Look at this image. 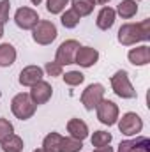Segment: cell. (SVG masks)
I'll list each match as a JSON object with an SVG mask.
<instances>
[{"instance_id":"6da1fadb","label":"cell","mask_w":150,"mask_h":152,"mask_svg":"<svg viewBox=\"0 0 150 152\" xmlns=\"http://www.w3.org/2000/svg\"><path fill=\"white\" fill-rule=\"evenodd\" d=\"M117 39L124 46H134L138 42L150 41V20H143L140 23H124L118 28Z\"/></svg>"},{"instance_id":"7a4b0ae2","label":"cell","mask_w":150,"mask_h":152,"mask_svg":"<svg viewBox=\"0 0 150 152\" xmlns=\"http://www.w3.org/2000/svg\"><path fill=\"white\" fill-rule=\"evenodd\" d=\"M36 110H37V104L30 99V96L27 92L16 94L12 97V101H11V112H12V115L16 118H20V120L32 118L34 113H36Z\"/></svg>"},{"instance_id":"3957f363","label":"cell","mask_w":150,"mask_h":152,"mask_svg":"<svg viewBox=\"0 0 150 152\" xmlns=\"http://www.w3.org/2000/svg\"><path fill=\"white\" fill-rule=\"evenodd\" d=\"M110 83H111L113 92H115L118 97H122V99H134V97H136V90H134V87H133V83H131V80H129L127 71L118 69V71L110 78Z\"/></svg>"},{"instance_id":"277c9868","label":"cell","mask_w":150,"mask_h":152,"mask_svg":"<svg viewBox=\"0 0 150 152\" xmlns=\"http://www.w3.org/2000/svg\"><path fill=\"white\" fill-rule=\"evenodd\" d=\"M58 36V30H57V25L53 21H48V20H39L37 25L32 28V39L34 42H37L41 46H48L51 44Z\"/></svg>"},{"instance_id":"5b68a950","label":"cell","mask_w":150,"mask_h":152,"mask_svg":"<svg viewBox=\"0 0 150 152\" xmlns=\"http://www.w3.org/2000/svg\"><path fill=\"white\" fill-rule=\"evenodd\" d=\"M104 85L103 83H90L83 92H81V104L85 106V110L94 112L97 108V104L104 99Z\"/></svg>"},{"instance_id":"8992f818","label":"cell","mask_w":150,"mask_h":152,"mask_svg":"<svg viewBox=\"0 0 150 152\" xmlns=\"http://www.w3.org/2000/svg\"><path fill=\"white\" fill-rule=\"evenodd\" d=\"M118 124V129L122 134L125 136H138L143 129V118L134 112H127V113L122 115V118L117 120Z\"/></svg>"},{"instance_id":"52a82bcc","label":"cell","mask_w":150,"mask_h":152,"mask_svg":"<svg viewBox=\"0 0 150 152\" xmlns=\"http://www.w3.org/2000/svg\"><path fill=\"white\" fill-rule=\"evenodd\" d=\"M95 113H97L99 122L104 124V126H108V127L115 126L117 120L120 118V110H118V106H117L113 101H110V99H103V101L97 104Z\"/></svg>"},{"instance_id":"ba28073f","label":"cell","mask_w":150,"mask_h":152,"mask_svg":"<svg viewBox=\"0 0 150 152\" xmlns=\"http://www.w3.org/2000/svg\"><path fill=\"white\" fill-rule=\"evenodd\" d=\"M81 44L76 41V39H66L58 48H57V53H55V62H58L60 66H71L74 64L76 58V51Z\"/></svg>"},{"instance_id":"9c48e42d","label":"cell","mask_w":150,"mask_h":152,"mask_svg":"<svg viewBox=\"0 0 150 152\" xmlns=\"http://www.w3.org/2000/svg\"><path fill=\"white\" fill-rule=\"evenodd\" d=\"M39 21V14L36 9L32 7H20L14 12V23L21 30H32Z\"/></svg>"},{"instance_id":"30bf717a","label":"cell","mask_w":150,"mask_h":152,"mask_svg":"<svg viewBox=\"0 0 150 152\" xmlns=\"http://www.w3.org/2000/svg\"><path fill=\"white\" fill-rule=\"evenodd\" d=\"M28 96H30V99L36 103V104H46L50 99H51V96H53V88H51V85L48 83V81H44V80H41L37 81L34 87H30V92H28Z\"/></svg>"},{"instance_id":"8fae6325","label":"cell","mask_w":150,"mask_h":152,"mask_svg":"<svg viewBox=\"0 0 150 152\" xmlns=\"http://www.w3.org/2000/svg\"><path fill=\"white\" fill-rule=\"evenodd\" d=\"M99 62V51L92 46H79L76 51L74 64H78L79 67H92Z\"/></svg>"},{"instance_id":"7c38bea8","label":"cell","mask_w":150,"mask_h":152,"mask_svg":"<svg viewBox=\"0 0 150 152\" xmlns=\"http://www.w3.org/2000/svg\"><path fill=\"white\" fill-rule=\"evenodd\" d=\"M117 152H150V140L147 136H136L131 140L120 142Z\"/></svg>"},{"instance_id":"4fadbf2b","label":"cell","mask_w":150,"mask_h":152,"mask_svg":"<svg viewBox=\"0 0 150 152\" xmlns=\"http://www.w3.org/2000/svg\"><path fill=\"white\" fill-rule=\"evenodd\" d=\"M42 76H44V69L41 66H27L21 69L18 81L23 87H34L37 81L42 80Z\"/></svg>"},{"instance_id":"5bb4252c","label":"cell","mask_w":150,"mask_h":152,"mask_svg":"<svg viewBox=\"0 0 150 152\" xmlns=\"http://www.w3.org/2000/svg\"><path fill=\"white\" fill-rule=\"evenodd\" d=\"M127 60H129L133 66H138V67L149 66V62H150V46L141 44V46L131 48L129 53H127Z\"/></svg>"},{"instance_id":"9a60e30c","label":"cell","mask_w":150,"mask_h":152,"mask_svg":"<svg viewBox=\"0 0 150 152\" xmlns=\"http://www.w3.org/2000/svg\"><path fill=\"white\" fill-rule=\"evenodd\" d=\"M115 20H117L115 9L110 7V5H104V7L97 12L95 25H97V28H101V30H110L113 25H115Z\"/></svg>"},{"instance_id":"2e32d148","label":"cell","mask_w":150,"mask_h":152,"mask_svg":"<svg viewBox=\"0 0 150 152\" xmlns=\"http://www.w3.org/2000/svg\"><path fill=\"white\" fill-rule=\"evenodd\" d=\"M67 133H69V136L83 142L85 138H88L90 131H88V126H87L85 120H81V118H71L67 122Z\"/></svg>"},{"instance_id":"e0dca14e","label":"cell","mask_w":150,"mask_h":152,"mask_svg":"<svg viewBox=\"0 0 150 152\" xmlns=\"http://www.w3.org/2000/svg\"><path fill=\"white\" fill-rule=\"evenodd\" d=\"M18 51L12 44L9 42H2L0 44V67H9L16 62Z\"/></svg>"},{"instance_id":"ac0fdd59","label":"cell","mask_w":150,"mask_h":152,"mask_svg":"<svg viewBox=\"0 0 150 152\" xmlns=\"http://www.w3.org/2000/svg\"><path fill=\"white\" fill-rule=\"evenodd\" d=\"M115 12H117L120 18H124V20H131V18H134V16L138 14V4H136L134 0H122V2L117 5Z\"/></svg>"},{"instance_id":"d6986e66","label":"cell","mask_w":150,"mask_h":152,"mask_svg":"<svg viewBox=\"0 0 150 152\" xmlns=\"http://www.w3.org/2000/svg\"><path fill=\"white\" fill-rule=\"evenodd\" d=\"M0 147H2L4 152H23L25 143H23V138H21V136H18V134L12 133V134H9L5 140L0 142Z\"/></svg>"},{"instance_id":"ffe728a7","label":"cell","mask_w":150,"mask_h":152,"mask_svg":"<svg viewBox=\"0 0 150 152\" xmlns=\"http://www.w3.org/2000/svg\"><path fill=\"white\" fill-rule=\"evenodd\" d=\"M94 7H95V4L92 0H71V9L79 18L90 16L94 12Z\"/></svg>"},{"instance_id":"44dd1931","label":"cell","mask_w":150,"mask_h":152,"mask_svg":"<svg viewBox=\"0 0 150 152\" xmlns=\"http://www.w3.org/2000/svg\"><path fill=\"white\" fill-rule=\"evenodd\" d=\"M60 142H62V134L57 133V131H51L44 136L42 140V149L50 152H58V147H60Z\"/></svg>"},{"instance_id":"7402d4cb","label":"cell","mask_w":150,"mask_h":152,"mask_svg":"<svg viewBox=\"0 0 150 152\" xmlns=\"http://www.w3.org/2000/svg\"><path fill=\"white\" fill-rule=\"evenodd\" d=\"M81 149H83V142L76 140L73 136H62L58 152H79Z\"/></svg>"},{"instance_id":"603a6c76","label":"cell","mask_w":150,"mask_h":152,"mask_svg":"<svg viewBox=\"0 0 150 152\" xmlns=\"http://www.w3.org/2000/svg\"><path fill=\"white\" fill-rule=\"evenodd\" d=\"M111 140H113V136H111V133H108V131H94V134L90 138L92 147H95V149H101V147L110 145Z\"/></svg>"},{"instance_id":"cb8c5ba5","label":"cell","mask_w":150,"mask_h":152,"mask_svg":"<svg viewBox=\"0 0 150 152\" xmlns=\"http://www.w3.org/2000/svg\"><path fill=\"white\" fill-rule=\"evenodd\" d=\"M79 16L76 14L73 9H66L62 14H60V23L66 27V28H76L79 25Z\"/></svg>"},{"instance_id":"d4e9b609","label":"cell","mask_w":150,"mask_h":152,"mask_svg":"<svg viewBox=\"0 0 150 152\" xmlns=\"http://www.w3.org/2000/svg\"><path fill=\"white\" fill-rule=\"evenodd\" d=\"M62 78H64L66 85H69V87H78L85 81V75L81 71H67L66 75H62Z\"/></svg>"},{"instance_id":"484cf974","label":"cell","mask_w":150,"mask_h":152,"mask_svg":"<svg viewBox=\"0 0 150 152\" xmlns=\"http://www.w3.org/2000/svg\"><path fill=\"white\" fill-rule=\"evenodd\" d=\"M71 0H46V9L51 14H62Z\"/></svg>"},{"instance_id":"4316f807","label":"cell","mask_w":150,"mask_h":152,"mask_svg":"<svg viewBox=\"0 0 150 152\" xmlns=\"http://www.w3.org/2000/svg\"><path fill=\"white\" fill-rule=\"evenodd\" d=\"M42 69H44V73H46V75L51 76V78H57V76L64 75V66H60V64H58V62H55V60H53V62H48Z\"/></svg>"},{"instance_id":"83f0119b","label":"cell","mask_w":150,"mask_h":152,"mask_svg":"<svg viewBox=\"0 0 150 152\" xmlns=\"http://www.w3.org/2000/svg\"><path fill=\"white\" fill-rule=\"evenodd\" d=\"M14 133V126H12V122H9L7 118H4V117H0V142L2 140H5L9 134H12Z\"/></svg>"},{"instance_id":"f1b7e54d","label":"cell","mask_w":150,"mask_h":152,"mask_svg":"<svg viewBox=\"0 0 150 152\" xmlns=\"http://www.w3.org/2000/svg\"><path fill=\"white\" fill-rule=\"evenodd\" d=\"M9 12H11V2L0 0V23L2 25H5L9 21Z\"/></svg>"},{"instance_id":"f546056e","label":"cell","mask_w":150,"mask_h":152,"mask_svg":"<svg viewBox=\"0 0 150 152\" xmlns=\"http://www.w3.org/2000/svg\"><path fill=\"white\" fill-rule=\"evenodd\" d=\"M94 152H115V151H113V147H110V145H106V147H101V149H95Z\"/></svg>"},{"instance_id":"4dcf8cb0","label":"cell","mask_w":150,"mask_h":152,"mask_svg":"<svg viewBox=\"0 0 150 152\" xmlns=\"http://www.w3.org/2000/svg\"><path fill=\"white\" fill-rule=\"evenodd\" d=\"M95 5H106V4H110L111 0H92Z\"/></svg>"},{"instance_id":"1f68e13d","label":"cell","mask_w":150,"mask_h":152,"mask_svg":"<svg viewBox=\"0 0 150 152\" xmlns=\"http://www.w3.org/2000/svg\"><path fill=\"white\" fill-rule=\"evenodd\" d=\"M4 37V25H2V23H0V39Z\"/></svg>"},{"instance_id":"d6a6232c","label":"cell","mask_w":150,"mask_h":152,"mask_svg":"<svg viewBox=\"0 0 150 152\" xmlns=\"http://www.w3.org/2000/svg\"><path fill=\"white\" fill-rule=\"evenodd\" d=\"M34 152H50V151H46V149H42V147H39V149H36Z\"/></svg>"},{"instance_id":"836d02e7","label":"cell","mask_w":150,"mask_h":152,"mask_svg":"<svg viewBox=\"0 0 150 152\" xmlns=\"http://www.w3.org/2000/svg\"><path fill=\"white\" fill-rule=\"evenodd\" d=\"M30 2H32V4H34V5H39V4H41V2H42V0H30Z\"/></svg>"}]
</instances>
